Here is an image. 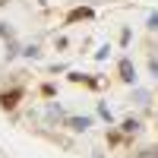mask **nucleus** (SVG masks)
Listing matches in <instances>:
<instances>
[{
    "label": "nucleus",
    "mask_w": 158,
    "mask_h": 158,
    "mask_svg": "<svg viewBox=\"0 0 158 158\" xmlns=\"http://www.w3.org/2000/svg\"><path fill=\"white\" fill-rule=\"evenodd\" d=\"M149 67H152V76L158 79V60H152V63H149Z\"/></svg>",
    "instance_id": "obj_6"
},
{
    "label": "nucleus",
    "mask_w": 158,
    "mask_h": 158,
    "mask_svg": "<svg viewBox=\"0 0 158 158\" xmlns=\"http://www.w3.org/2000/svg\"><path fill=\"white\" fill-rule=\"evenodd\" d=\"M16 101H19V92H10V95H3V98H0V104H3V108H13Z\"/></svg>",
    "instance_id": "obj_2"
},
{
    "label": "nucleus",
    "mask_w": 158,
    "mask_h": 158,
    "mask_svg": "<svg viewBox=\"0 0 158 158\" xmlns=\"http://www.w3.org/2000/svg\"><path fill=\"white\" fill-rule=\"evenodd\" d=\"M139 158H158V149H146V152H142Z\"/></svg>",
    "instance_id": "obj_4"
},
{
    "label": "nucleus",
    "mask_w": 158,
    "mask_h": 158,
    "mask_svg": "<svg viewBox=\"0 0 158 158\" xmlns=\"http://www.w3.org/2000/svg\"><path fill=\"white\" fill-rule=\"evenodd\" d=\"M89 123H92L89 117H73V120H70V127H73V130H85Z\"/></svg>",
    "instance_id": "obj_3"
},
{
    "label": "nucleus",
    "mask_w": 158,
    "mask_h": 158,
    "mask_svg": "<svg viewBox=\"0 0 158 158\" xmlns=\"http://www.w3.org/2000/svg\"><path fill=\"white\" fill-rule=\"evenodd\" d=\"M149 29H158V13H155V16L149 19Z\"/></svg>",
    "instance_id": "obj_5"
},
{
    "label": "nucleus",
    "mask_w": 158,
    "mask_h": 158,
    "mask_svg": "<svg viewBox=\"0 0 158 158\" xmlns=\"http://www.w3.org/2000/svg\"><path fill=\"white\" fill-rule=\"evenodd\" d=\"M120 73H123V79H127V82H133V79H136V73H133V63H130V60H123V63H120Z\"/></svg>",
    "instance_id": "obj_1"
}]
</instances>
